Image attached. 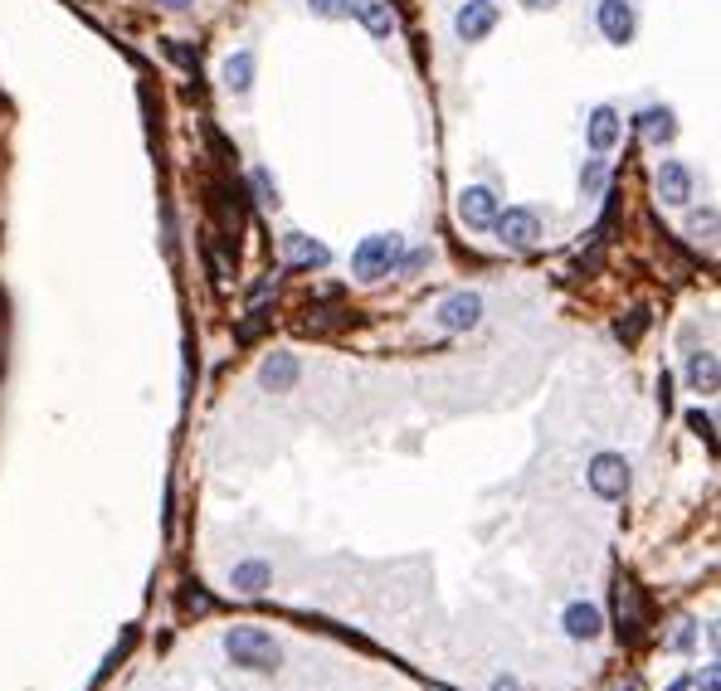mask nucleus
Masks as SVG:
<instances>
[{
    "label": "nucleus",
    "mask_w": 721,
    "mask_h": 691,
    "mask_svg": "<svg viewBox=\"0 0 721 691\" xmlns=\"http://www.w3.org/2000/svg\"><path fill=\"white\" fill-rule=\"evenodd\" d=\"M225 653H229V662L244 667V672H273V667L283 662V648L268 638L264 628H229Z\"/></svg>",
    "instance_id": "1"
},
{
    "label": "nucleus",
    "mask_w": 721,
    "mask_h": 691,
    "mask_svg": "<svg viewBox=\"0 0 721 691\" xmlns=\"http://www.w3.org/2000/svg\"><path fill=\"white\" fill-rule=\"evenodd\" d=\"M395 258H400V234H371L351 254V273L356 278H385L395 268Z\"/></svg>",
    "instance_id": "2"
},
{
    "label": "nucleus",
    "mask_w": 721,
    "mask_h": 691,
    "mask_svg": "<svg viewBox=\"0 0 721 691\" xmlns=\"http://www.w3.org/2000/svg\"><path fill=\"white\" fill-rule=\"evenodd\" d=\"M493 229L507 249H536V239H541V219H536V210H507V215L497 210Z\"/></svg>",
    "instance_id": "3"
},
{
    "label": "nucleus",
    "mask_w": 721,
    "mask_h": 691,
    "mask_svg": "<svg viewBox=\"0 0 721 691\" xmlns=\"http://www.w3.org/2000/svg\"><path fill=\"white\" fill-rule=\"evenodd\" d=\"M590 487L600 492V497H624L629 492V463L619 458V453H600L595 463H590Z\"/></svg>",
    "instance_id": "4"
},
{
    "label": "nucleus",
    "mask_w": 721,
    "mask_h": 691,
    "mask_svg": "<svg viewBox=\"0 0 721 691\" xmlns=\"http://www.w3.org/2000/svg\"><path fill=\"white\" fill-rule=\"evenodd\" d=\"M434 317H439V327L444 331H473L478 322H483V297H478V292H454Z\"/></svg>",
    "instance_id": "5"
},
{
    "label": "nucleus",
    "mask_w": 721,
    "mask_h": 691,
    "mask_svg": "<svg viewBox=\"0 0 721 691\" xmlns=\"http://www.w3.org/2000/svg\"><path fill=\"white\" fill-rule=\"evenodd\" d=\"M458 219L468 224V229H493L497 219V200L488 185H468L463 195H458Z\"/></svg>",
    "instance_id": "6"
},
{
    "label": "nucleus",
    "mask_w": 721,
    "mask_h": 691,
    "mask_svg": "<svg viewBox=\"0 0 721 691\" xmlns=\"http://www.w3.org/2000/svg\"><path fill=\"white\" fill-rule=\"evenodd\" d=\"M497 25V5H488V0H473V5H463L454 15V30L463 44H478V39H488Z\"/></svg>",
    "instance_id": "7"
},
{
    "label": "nucleus",
    "mask_w": 721,
    "mask_h": 691,
    "mask_svg": "<svg viewBox=\"0 0 721 691\" xmlns=\"http://www.w3.org/2000/svg\"><path fill=\"white\" fill-rule=\"evenodd\" d=\"M595 20H600V35L609 44H629L634 39V5L629 0H600Z\"/></svg>",
    "instance_id": "8"
},
{
    "label": "nucleus",
    "mask_w": 721,
    "mask_h": 691,
    "mask_svg": "<svg viewBox=\"0 0 721 691\" xmlns=\"http://www.w3.org/2000/svg\"><path fill=\"white\" fill-rule=\"evenodd\" d=\"M614 604H619V633L634 643V638H644V604H639V589L634 584L619 580V589H614Z\"/></svg>",
    "instance_id": "9"
},
{
    "label": "nucleus",
    "mask_w": 721,
    "mask_h": 691,
    "mask_svg": "<svg viewBox=\"0 0 721 691\" xmlns=\"http://www.w3.org/2000/svg\"><path fill=\"white\" fill-rule=\"evenodd\" d=\"M658 195H663V205H687L692 200V171L683 161H663L658 166Z\"/></svg>",
    "instance_id": "10"
},
{
    "label": "nucleus",
    "mask_w": 721,
    "mask_h": 691,
    "mask_svg": "<svg viewBox=\"0 0 721 691\" xmlns=\"http://www.w3.org/2000/svg\"><path fill=\"white\" fill-rule=\"evenodd\" d=\"M561 623H566V633L575 638V643H590V638H600V628H605V619H600L595 604H570Z\"/></svg>",
    "instance_id": "11"
},
{
    "label": "nucleus",
    "mask_w": 721,
    "mask_h": 691,
    "mask_svg": "<svg viewBox=\"0 0 721 691\" xmlns=\"http://www.w3.org/2000/svg\"><path fill=\"white\" fill-rule=\"evenodd\" d=\"M361 20H366V30L376 39H385V35H395V10L385 5V0H361V5H351Z\"/></svg>",
    "instance_id": "12"
},
{
    "label": "nucleus",
    "mask_w": 721,
    "mask_h": 691,
    "mask_svg": "<svg viewBox=\"0 0 721 691\" xmlns=\"http://www.w3.org/2000/svg\"><path fill=\"white\" fill-rule=\"evenodd\" d=\"M283 254H288V263H298V268H322V263H327V249L312 244L307 234H288V239H283Z\"/></svg>",
    "instance_id": "13"
},
{
    "label": "nucleus",
    "mask_w": 721,
    "mask_h": 691,
    "mask_svg": "<svg viewBox=\"0 0 721 691\" xmlns=\"http://www.w3.org/2000/svg\"><path fill=\"white\" fill-rule=\"evenodd\" d=\"M614 142H619V112L595 108L590 112V146H595V151H609Z\"/></svg>",
    "instance_id": "14"
},
{
    "label": "nucleus",
    "mask_w": 721,
    "mask_h": 691,
    "mask_svg": "<svg viewBox=\"0 0 721 691\" xmlns=\"http://www.w3.org/2000/svg\"><path fill=\"white\" fill-rule=\"evenodd\" d=\"M293 380H298V361H293V356H273V361H264V385L273 390V395L293 390Z\"/></svg>",
    "instance_id": "15"
},
{
    "label": "nucleus",
    "mask_w": 721,
    "mask_h": 691,
    "mask_svg": "<svg viewBox=\"0 0 721 691\" xmlns=\"http://www.w3.org/2000/svg\"><path fill=\"white\" fill-rule=\"evenodd\" d=\"M225 83H229V93H249L254 88V54L249 49H239L225 64Z\"/></svg>",
    "instance_id": "16"
},
{
    "label": "nucleus",
    "mask_w": 721,
    "mask_h": 691,
    "mask_svg": "<svg viewBox=\"0 0 721 691\" xmlns=\"http://www.w3.org/2000/svg\"><path fill=\"white\" fill-rule=\"evenodd\" d=\"M687 380L712 395V390H717V356H712V351H697V356L687 361Z\"/></svg>",
    "instance_id": "17"
},
{
    "label": "nucleus",
    "mask_w": 721,
    "mask_h": 691,
    "mask_svg": "<svg viewBox=\"0 0 721 691\" xmlns=\"http://www.w3.org/2000/svg\"><path fill=\"white\" fill-rule=\"evenodd\" d=\"M639 127H644L648 142H673V132H678V127H673V112H668V108H648L644 117H639Z\"/></svg>",
    "instance_id": "18"
},
{
    "label": "nucleus",
    "mask_w": 721,
    "mask_h": 691,
    "mask_svg": "<svg viewBox=\"0 0 721 691\" xmlns=\"http://www.w3.org/2000/svg\"><path fill=\"white\" fill-rule=\"evenodd\" d=\"M234 589H244V594L268 589V565L264 560H244V565H234Z\"/></svg>",
    "instance_id": "19"
},
{
    "label": "nucleus",
    "mask_w": 721,
    "mask_h": 691,
    "mask_svg": "<svg viewBox=\"0 0 721 691\" xmlns=\"http://www.w3.org/2000/svg\"><path fill=\"white\" fill-rule=\"evenodd\" d=\"M312 5V15H322V20H342L351 15V0H307Z\"/></svg>",
    "instance_id": "20"
},
{
    "label": "nucleus",
    "mask_w": 721,
    "mask_h": 691,
    "mask_svg": "<svg viewBox=\"0 0 721 691\" xmlns=\"http://www.w3.org/2000/svg\"><path fill=\"white\" fill-rule=\"evenodd\" d=\"M687 429H697L702 438H712V419H707L702 409H692V414H687Z\"/></svg>",
    "instance_id": "21"
},
{
    "label": "nucleus",
    "mask_w": 721,
    "mask_h": 691,
    "mask_svg": "<svg viewBox=\"0 0 721 691\" xmlns=\"http://www.w3.org/2000/svg\"><path fill=\"white\" fill-rule=\"evenodd\" d=\"M600 181H605V166H600V161H590V166H585V190H595Z\"/></svg>",
    "instance_id": "22"
},
{
    "label": "nucleus",
    "mask_w": 721,
    "mask_h": 691,
    "mask_svg": "<svg viewBox=\"0 0 721 691\" xmlns=\"http://www.w3.org/2000/svg\"><path fill=\"white\" fill-rule=\"evenodd\" d=\"M424 263H429V249H419V254H410V258H405V273H419Z\"/></svg>",
    "instance_id": "23"
},
{
    "label": "nucleus",
    "mask_w": 721,
    "mask_h": 691,
    "mask_svg": "<svg viewBox=\"0 0 721 691\" xmlns=\"http://www.w3.org/2000/svg\"><path fill=\"white\" fill-rule=\"evenodd\" d=\"M493 691H522V682H517V677H497Z\"/></svg>",
    "instance_id": "24"
},
{
    "label": "nucleus",
    "mask_w": 721,
    "mask_h": 691,
    "mask_svg": "<svg viewBox=\"0 0 721 691\" xmlns=\"http://www.w3.org/2000/svg\"><path fill=\"white\" fill-rule=\"evenodd\" d=\"M721 682H717V667H707V672H702V691H717Z\"/></svg>",
    "instance_id": "25"
},
{
    "label": "nucleus",
    "mask_w": 721,
    "mask_h": 691,
    "mask_svg": "<svg viewBox=\"0 0 721 691\" xmlns=\"http://www.w3.org/2000/svg\"><path fill=\"white\" fill-rule=\"evenodd\" d=\"M156 5H161V10H190L195 0H156Z\"/></svg>",
    "instance_id": "26"
},
{
    "label": "nucleus",
    "mask_w": 721,
    "mask_h": 691,
    "mask_svg": "<svg viewBox=\"0 0 721 691\" xmlns=\"http://www.w3.org/2000/svg\"><path fill=\"white\" fill-rule=\"evenodd\" d=\"M527 10H546V5H556V0H522Z\"/></svg>",
    "instance_id": "27"
}]
</instances>
